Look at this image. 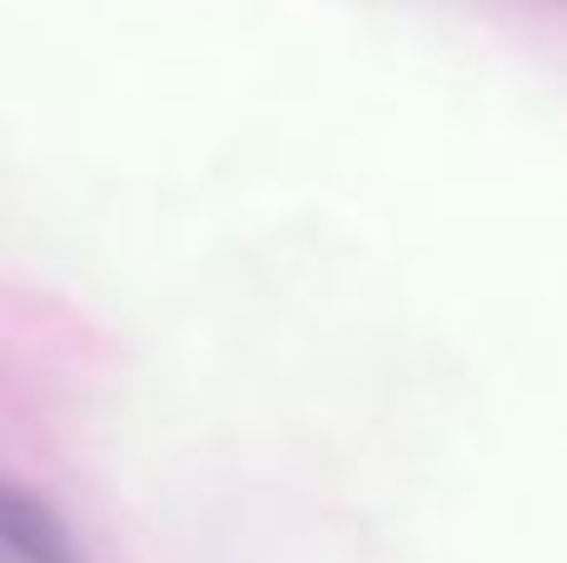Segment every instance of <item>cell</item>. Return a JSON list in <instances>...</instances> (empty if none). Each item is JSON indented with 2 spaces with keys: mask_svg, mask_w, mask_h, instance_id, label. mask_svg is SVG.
I'll return each mask as SVG.
<instances>
[{
  "mask_svg": "<svg viewBox=\"0 0 567 563\" xmlns=\"http://www.w3.org/2000/svg\"><path fill=\"white\" fill-rule=\"evenodd\" d=\"M0 563H80L65 524L10 479H0Z\"/></svg>",
  "mask_w": 567,
  "mask_h": 563,
  "instance_id": "cell-1",
  "label": "cell"
}]
</instances>
